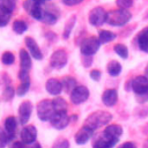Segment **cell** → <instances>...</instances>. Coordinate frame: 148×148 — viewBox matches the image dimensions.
Masks as SVG:
<instances>
[{"label": "cell", "instance_id": "74e56055", "mask_svg": "<svg viewBox=\"0 0 148 148\" xmlns=\"http://www.w3.org/2000/svg\"><path fill=\"white\" fill-rule=\"evenodd\" d=\"M89 75L94 81H99L101 80V71H98V69H92Z\"/></svg>", "mask_w": 148, "mask_h": 148}, {"label": "cell", "instance_id": "6da1fadb", "mask_svg": "<svg viewBox=\"0 0 148 148\" xmlns=\"http://www.w3.org/2000/svg\"><path fill=\"white\" fill-rule=\"evenodd\" d=\"M112 120V114L110 112H106V111H103V110H98V111H95L92 113H90L86 120H84V126L91 128L92 131L102 127V126H105L108 125L110 121Z\"/></svg>", "mask_w": 148, "mask_h": 148}, {"label": "cell", "instance_id": "d6a6232c", "mask_svg": "<svg viewBox=\"0 0 148 148\" xmlns=\"http://www.w3.org/2000/svg\"><path fill=\"white\" fill-rule=\"evenodd\" d=\"M12 141L10 136L7 134L5 128L0 127V148H6V146Z\"/></svg>", "mask_w": 148, "mask_h": 148}, {"label": "cell", "instance_id": "d6986e66", "mask_svg": "<svg viewBox=\"0 0 148 148\" xmlns=\"http://www.w3.org/2000/svg\"><path fill=\"white\" fill-rule=\"evenodd\" d=\"M5 131L7 132V134L10 136V139L13 140L14 136H15V132H16V128H17V119L14 117V116H9L6 118L5 120Z\"/></svg>", "mask_w": 148, "mask_h": 148}, {"label": "cell", "instance_id": "ffe728a7", "mask_svg": "<svg viewBox=\"0 0 148 148\" xmlns=\"http://www.w3.org/2000/svg\"><path fill=\"white\" fill-rule=\"evenodd\" d=\"M138 46L141 51L148 53V27L141 30L138 35Z\"/></svg>", "mask_w": 148, "mask_h": 148}, {"label": "cell", "instance_id": "484cf974", "mask_svg": "<svg viewBox=\"0 0 148 148\" xmlns=\"http://www.w3.org/2000/svg\"><path fill=\"white\" fill-rule=\"evenodd\" d=\"M57 18H58V15L53 14L52 12H49V10H44L43 12V15H42V18L40 21L44 22L45 24H49V25H52L57 22Z\"/></svg>", "mask_w": 148, "mask_h": 148}, {"label": "cell", "instance_id": "7bdbcfd3", "mask_svg": "<svg viewBox=\"0 0 148 148\" xmlns=\"http://www.w3.org/2000/svg\"><path fill=\"white\" fill-rule=\"evenodd\" d=\"M136 101L139 103H145L148 101V92L147 94H142V95H136Z\"/></svg>", "mask_w": 148, "mask_h": 148}, {"label": "cell", "instance_id": "1f68e13d", "mask_svg": "<svg viewBox=\"0 0 148 148\" xmlns=\"http://www.w3.org/2000/svg\"><path fill=\"white\" fill-rule=\"evenodd\" d=\"M14 61H15V57H14V54H13L12 52L6 51V52L2 53V56H1V62H2L3 65L10 66V65L14 64Z\"/></svg>", "mask_w": 148, "mask_h": 148}, {"label": "cell", "instance_id": "f35d334b", "mask_svg": "<svg viewBox=\"0 0 148 148\" xmlns=\"http://www.w3.org/2000/svg\"><path fill=\"white\" fill-rule=\"evenodd\" d=\"M10 148H27V145L23 143L21 140H16V141H13L12 142Z\"/></svg>", "mask_w": 148, "mask_h": 148}, {"label": "cell", "instance_id": "7c38bea8", "mask_svg": "<svg viewBox=\"0 0 148 148\" xmlns=\"http://www.w3.org/2000/svg\"><path fill=\"white\" fill-rule=\"evenodd\" d=\"M23 7L25 8V10L29 13L30 16H32L35 20L40 21L43 12H44V9H42L40 5H38L36 2H32L31 0H25L24 3H23Z\"/></svg>", "mask_w": 148, "mask_h": 148}, {"label": "cell", "instance_id": "603a6c76", "mask_svg": "<svg viewBox=\"0 0 148 148\" xmlns=\"http://www.w3.org/2000/svg\"><path fill=\"white\" fill-rule=\"evenodd\" d=\"M117 35L110 30H101L99 34H98V39L101 42V44L103 43H110L112 42L113 39H116Z\"/></svg>", "mask_w": 148, "mask_h": 148}, {"label": "cell", "instance_id": "277c9868", "mask_svg": "<svg viewBox=\"0 0 148 148\" xmlns=\"http://www.w3.org/2000/svg\"><path fill=\"white\" fill-rule=\"evenodd\" d=\"M53 113H54V109L52 101L43 99L37 104V116L42 121H50Z\"/></svg>", "mask_w": 148, "mask_h": 148}, {"label": "cell", "instance_id": "7dc6e473", "mask_svg": "<svg viewBox=\"0 0 148 148\" xmlns=\"http://www.w3.org/2000/svg\"><path fill=\"white\" fill-rule=\"evenodd\" d=\"M145 76H147L148 77V66L146 67V69H145Z\"/></svg>", "mask_w": 148, "mask_h": 148}, {"label": "cell", "instance_id": "8992f818", "mask_svg": "<svg viewBox=\"0 0 148 148\" xmlns=\"http://www.w3.org/2000/svg\"><path fill=\"white\" fill-rule=\"evenodd\" d=\"M67 60H68L67 52L62 49H59L52 53V56L50 58V66L54 69H61L66 66Z\"/></svg>", "mask_w": 148, "mask_h": 148}, {"label": "cell", "instance_id": "7402d4cb", "mask_svg": "<svg viewBox=\"0 0 148 148\" xmlns=\"http://www.w3.org/2000/svg\"><path fill=\"white\" fill-rule=\"evenodd\" d=\"M61 83H62V89H65V91L67 94H71L73 91V89L77 86V82H76V80L73 76H65V77H62Z\"/></svg>", "mask_w": 148, "mask_h": 148}, {"label": "cell", "instance_id": "4316f807", "mask_svg": "<svg viewBox=\"0 0 148 148\" xmlns=\"http://www.w3.org/2000/svg\"><path fill=\"white\" fill-rule=\"evenodd\" d=\"M13 30L17 35H22L23 32H25L28 30V24L22 20H16L13 23Z\"/></svg>", "mask_w": 148, "mask_h": 148}, {"label": "cell", "instance_id": "f6af8a7d", "mask_svg": "<svg viewBox=\"0 0 148 148\" xmlns=\"http://www.w3.org/2000/svg\"><path fill=\"white\" fill-rule=\"evenodd\" d=\"M31 1H32V2H36V3H38V5H40V6L45 2V0H31Z\"/></svg>", "mask_w": 148, "mask_h": 148}, {"label": "cell", "instance_id": "60d3db41", "mask_svg": "<svg viewBox=\"0 0 148 148\" xmlns=\"http://www.w3.org/2000/svg\"><path fill=\"white\" fill-rule=\"evenodd\" d=\"M118 148H136V145L135 142H132V141H126L124 143H121Z\"/></svg>", "mask_w": 148, "mask_h": 148}, {"label": "cell", "instance_id": "9c48e42d", "mask_svg": "<svg viewBox=\"0 0 148 148\" xmlns=\"http://www.w3.org/2000/svg\"><path fill=\"white\" fill-rule=\"evenodd\" d=\"M132 90L135 95H142L148 92V77L145 75H139L134 77L131 82Z\"/></svg>", "mask_w": 148, "mask_h": 148}, {"label": "cell", "instance_id": "e575fe53", "mask_svg": "<svg viewBox=\"0 0 148 148\" xmlns=\"http://www.w3.org/2000/svg\"><path fill=\"white\" fill-rule=\"evenodd\" d=\"M0 7L13 13L14 9L16 8V1L15 0H0Z\"/></svg>", "mask_w": 148, "mask_h": 148}, {"label": "cell", "instance_id": "cb8c5ba5", "mask_svg": "<svg viewBox=\"0 0 148 148\" xmlns=\"http://www.w3.org/2000/svg\"><path fill=\"white\" fill-rule=\"evenodd\" d=\"M108 73L111 75V76H118L120 73H121V65L116 61V60H112L108 64Z\"/></svg>", "mask_w": 148, "mask_h": 148}, {"label": "cell", "instance_id": "52a82bcc", "mask_svg": "<svg viewBox=\"0 0 148 148\" xmlns=\"http://www.w3.org/2000/svg\"><path fill=\"white\" fill-rule=\"evenodd\" d=\"M106 15H108V13L105 12L104 8H102V7H95L89 13V17H88L89 18V23L91 25L99 27L103 23H105Z\"/></svg>", "mask_w": 148, "mask_h": 148}, {"label": "cell", "instance_id": "5bb4252c", "mask_svg": "<svg viewBox=\"0 0 148 148\" xmlns=\"http://www.w3.org/2000/svg\"><path fill=\"white\" fill-rule=\"evenodd\" d=\"M94 134V131L87 126H82L76 133H75V136H74V140L77 145H84L87 141L90 140V138Z\"/></svg>", "mask_w": 148, "mask_h": 148}, {"label": "cell", "instance_id": "4dcf8cb0", "mask_svg": "<svg viewBox=\"0 0 148 148\" xmlns=\"http://www.w3.org/2000/svg\"><path fill=\"white\" fill-rule=\"evenodd\" d=\"M114 52L123 59H126L128 57V49L124 45V44H116L114 47H113Z\"/></svg>", "mask_w": 148, "mask_h": 148}, {"label": "cell", "instance_id": "f546056e", "mask_svg": "<svg viewBox=\"0 0 148 148\" xmlns=\"http://www.w3.org/2000/svg\"><path fill=\"white\" fill-rule=\"evenodd\" d=\"M29 88H30V79H28V80H22L21 83H20V86L17 87L16 92H17L18 96H23V95H25V94L28 92Z\"/></svg>", "mask_w": 148, "mask_h": 148}, {"label": "cell", "instance_id": "44dd1931", "mask_svg": "<svg viewBox=\"0 0 148 148\" xmlns=\"http://www.w3.org/2000/svg\"><path fill=\"white\" fill-rule=\"evenodd\" d=\"M20 65H21V69L24 71H29L31 68V56L24 49L20 50Z\"/></svg>", "mask_w": 148, "mask_h": 148}, {"label": "cell", "instance_id": "30bf717a", "mask_svg": "<svg viewBox=\"0 0 148 148\" xmlns=\"http://www.w3.org/2000/svg\"><path fill=\"white\" fill-rule=\"evenodd\" d=\"M37 139V128L34 125L24 126L20 132V140L25 145H31L36 142Z\"/></svg>", "mask_w": 148, "mask_h": 148}, {"label": "cell", "instance_id": "8d00e7d4", "mask_svg": "<svg viewBox=\"0 0 148 148\" xmlns=\"http://www.w3.org/2000/svg\"><path fill=\"white\" fill-rule=\"evenodd\" d=\"M53 148H69V141L66 139H61L53 145Z\"/></svg>", "mask_w": 148, "mask_h": 148}, {"label": "cell", "instance_id": "9a60e30c", "mask_svg": "<svg viewBox=\"0 0 148 148\" xmlns=\"http://www.w3.org/2000/svg\"><path fill=\"white\" fill-rule=\"evenodd\" d=\"M45 89L46 91L50 94V95H53V96H58L60 95V92L62 91V83L61 81H59L58 79H54V77H51L46 81L45 83Z\"/></svg>", "mask_w": 148, "mask_h": 148}, {"label": "cell", "instance_id": "ba28073f", "mask_svg": "<svg viewBox=\"0 0 148 148\" xmlns=\"http://www.w3.org/2000/svg\"><path fill=\"white\" fill-rule=\"evenodd\" d=\"M89 97V90L86 86H76L71 92V102L75 105L82 104Z\"/></svg>", "mask_w": 148, "mask_h": 148}, {"label": "cell", "instance_id": "3957f363", "mask_svg": "<svg viewBox=\"0 0 148 148\" xmlns=\"http://www.w3.org/2000/svg\"><path fill=\"white\" fill-rule=\"evenodd\" d=\"M99 46H101V42L98 37L90 36L83 39V42L80 45V51L83 56H94L99 50Z\"/></svg>", "mask_w": 148, "mask_h": 148}, {"label": "cell", "instance_id": "7a4b0ae2", "mask_svg": "<svg viewBox=\"0 0 148 148\" xmlns=\"http://www.w3.org/2000/svg\"><path fill=\"white\" fill-rule=\"evenodd\" d=\"M131 17H132V14L125 8L112 9V10L108 12L105 22L110 25H113V27H123L126 23H128Z\"/></svg>", "mask_w": 148, "mask_h": 148}, {"label": "cell", "instance_id": "b9f144b4", "mask_svg": "<svg viewBox=\"0 0 148 148\" xmlns=\"http://www.w3.org/2000/svg\"><path fill=\"white\" fill-rule=\"evenodd\" d=\"M82 1L83 0H62V3L66 5V6H75V5H79Z\"/></svg>", "mask_w": 148, "mask_h": 148}, {"label": "cell", "instance_id": "d4e9b609", "mask_svg": "<svg viewBox=\"0 0 148 148\" xmlns=\"http://www.w3.org/2000/svg\"><path fill=\"white\" fill-rule=\"evenodd\" d=\"M53 109L54 112H60V111H67V102L62 97H56L52 99Z\"/></svg>", "mask_w": 148, "mask_h": 148}, {"label": "cell", "instance_id": "2e32d148", "mask_svg": "<svg viewBox=\"0 0 148 148\" xmlns=\"http://www.w3.org/2000/svg\"><path fill=\"white\" fill-rule=\"evenodd\" d=\"M102 102L105 106H113L118 102V91L116 89H106L102 94Z\"/></svg>", "mask_w": 148, "mask_h": 148}, {"label": "cell", "instance_id": "8fae6325", "mask_svg": "<svg viewBox=\"0 0 148 148\" xmlns=\"http://www.w3.org/2000/svg\"><path fill=\"white\" fill-rule=\"evenodd\" d=\"M32 112V104L30 101H24L18 106V121L21 125H25L31 116Z\"/></svg>", "mask_w": 148, "mask_h": 148}, {"label": "cell", "instance_id": "e0dca14e", "mask_svg": "<svg viewBox=\"0 0 148 148\" xmlns=\"http://www.w3.org/2000/svg\"><path fill=\"white\" fill-rule=\"evenodd\" d=\"M103 134L111 138V139H114V140H119V138L123 134V127L118 124H111V125H108L104 131H103Z\"/></svg>", "mask_w": 148, "mask_h": 148}, {"label": "cell", "instance_id": "ee69618b", "mask_svg": "<svg viewBox=\"0 0 148 148\" xmlns=\"http://www.w3.org/2000/svg\"><path fill=\"white\" fill-rule=\"evenodd\" d=\"M27 148H42V146L38 142H34L31 145H27Z\"/></svg>", "mask_w": 148, "mask_h": 148}, {"label": "cell", "instance_id": "f1b7e54d", "mask_svg": "<svg viewBox=\"0 0 148 148\" xmlns=\"http://www.w3.org/2000/svg\"><path fill=\"white\" fill-rule=\"evenodd\" d=\"M75 21H76V16H75V15H73V16L67 21V23H66V25H65V30H64V38H65V39H67V38L69 37V35H71V32H72V29H73V27H74V24H75Z\"/></svg>", "mask_w": 148, "mask_h": 148}, {"label": "cell", "instance_id": "5b68a950", "mask_svg": "<svg viewBox=\"0 0 148 148\" xmlns=\"http://www.w3.org/2000/svg\"><path fill=\"white\" fill-rule=\"evenodd\" d=\"M71 121V116L67 114V111H60V112H54L53 116L50 119V124L52 127L56 130H64L69 125Z\"/></svg>", "mask_w": 148, "mask_h": 148}, {"label": "cell", "instance_id": "83f0119b", "mask_svg": "<svg viewBox=\"0 0 148 148\" xmlns=\"http://www.w3.org/2000/svg\"><path fill=\"white\" fill-rule=\"evenodd\" d=\"M10 17H12V12L0 7V28L7 25L9 20H10Z\"/></svg>", "mask_w": 148, "mask_h": 148}, {"label": "cell", "instance_id": "4fadbf2b", "mask_svg": "<svg viewBox=\"0 0 148 148\" xmlns=\"http://www.w3.org/2000/svg\"><path fill=\"white\" fill-rule=\"evenodd\" d=\"M25 46H27L30 56L34 59H36V60L43 59V53H42L38 44L36 43V40L32 37H25Z\"/></svg>", "mask_w": 148, "mask_h": 148}, {"label": "cell", "instance_id": "ab89813d", "mask_svg": "<svg viewBox=\"0 0 148 148\" xmlns=\"http://www.w3.org/2000/svg\"><path fill=\"white\" fill-rule=\"evenodd\" d=\"M91 60H92L91 56H83L82 54V62H83V66L84 67H89L90 64H91Z\"/></svg>", "mask_w": 148, "mask_h": 148}, {"label": "cell", "instance_id": "836d02e7", "mask_svg": "<svg viewBox=\"0 0 148 148\" xmlns=\"http://www.w3.org/2000/svg\"><path fill=\"white\" fill-rule=\"evenodd\" d=\"M14 95H15V90H14V88L10 87V86H8V87H6V88L3 89L2 98H3V101L9 102V101H12V99L14 98Z\"/></svg>", "mask_w": 148, "mask_h": 148}, {"label": "cell", "instance_id": "d590c367", "mask_svg": "<svg viewBox=\"0 0 148 148\" xmlns=\"http://www.w3.org/2000/svg\"><path fill=\"white\" fill-rule=\"evenodd\" d=\"M116 3L119 8H130L133 5V0H116Z\"/></svg>", "mask_w": 148, "mask_h": 148}, {"label": "cell", "instance_id": "ac0fdd59", "mask_svg": "<svg viewBox=\"0 0 148 148\" xmlns=\"http://www.w3.org/2000/svg\"><path fill=\"white\" fill-rule=\"evenodd\" d=\"M117 142H118V140L111 139V138H109V136L102 134V135L92 143V148H113Z\"/></svg>", "mask_w": 148, "mask_h": 148}, {"label": "cell", "instance_id": "bcb514c9", "mask_svg": "<svg viewBox=\"0 0 148 148\" xmlns=\"http://www.w3.org/2000/svg\"><path fill=\"white\" fill-rule=\"evenodd\" d=\"M143 148H148V139L146 140V142L143 143Z\"/></svg>", "mask_w": 148, "mask_h": 148}]
</instances>
